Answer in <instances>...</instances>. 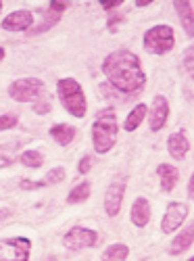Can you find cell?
I'll return each mask as SVG.
<instances>
[{"instance_id": "1", "label": "cell", "mask_w": 194, "mask_h": 261, "mask_svg": "<svg viewBox=\"0 0 194 261\" xmlns=\"http://www.w3.org/2000/svg\"><path fill=\"white\" fill-rule=\"evenodd\" d=\"M102 73L121 94H136L146 84V73L140 59L127 48H119L106 55L102 61Z\"/></svg>"}, {"instance_id": "2", "label": "cell", "mask_w": 194, "mask_h": 261, "mask_svg": "<svg viewBox=\"0 0 194 261\" xmlns=\"http://www.w3.org/2000/svg\"><path fill=\"white\" fill-rule=\"evenodd\" d=\"M119 134V121L113 107H106L96 113L92 123V146L98 155H106L115 146Z\"/></svg>"}, {"instance_id": "3", "label": "cell", "mask_w": 194, "mask_h": 261, "mask_svg": "<svg viewBox=\"0 0 194 261\" xmlns=\"http://www.w3.org/2000/svg\"><path fill=\"white\" fill-rule=\"evenodd\" d=\"M57 92L61 98V105L65 107V111L69 115L81 119L86 117V111H88V100H86V92L79 86L77 80L73 77H63L57 82Z\"/></svg>"}, {"instance_id": "4", "label": "cell", "mask_w": 194, "mask_h": 261, "mask_svg": "<svg viewBox=\"0 0 194 261\" xmlns=\"http://www.w3.org/2000/svg\"><path fill=\"white\" fill-rule=\"evenodd\" d=\"M142 44L148 53L153 55H167L176 44V34L171 25H155L150 28L144 38H142Z\"/></svg>"}, {"instance_id": "5", "label": "cell", "mask_w": 194, "mask_h": 261, "mask_svg": "<svg viewBox=\"0 0 194 261\" xmlns=\"http://www.w3.org/2000/svg\"><path fill=\"white\" fill-rule=\"evenodd\" d=\"M9 96L17 102H38L44 96V82L38 77H21L9 86Z\"/></svg>"}, {"instance_id": "6", "label": "cell", "mask_w": 194, "mask_h": 261, "mask_svg": "<svg viewBox=\"0 0 194 261\" xmlns=\"http://www.w3.org/2000/svg\"><path fill=\"white\" fill-rule=\"evenodd\" d=\"M32 241L25 236H13L0 241V261H30Z\"/></svg>"}, {"instance_id": "7", "label": "cell", "mask_w": 194, "mask_h": 261, "mask_svg": "<svg viewBox=\"0 0 194 261\" xmlns=\"http://www.w3.org/2000/svg\"><path fill=\"white\" fill-rule=\"evenodd\" d=\"M98 243V234L90 228H81L75 226L71 228L67 234L63 236V245L67 247L69 251H81V249H90Z\"/></svg>"}, {"instance_id": "8", "label": "cell", "mask_w": 194, "mask_h": 261, "mask_svg": "<svg viewBox=\"0 0 194 261\" xmlns=\"http://www.w3.org/2000/svg\"><path fill=\"white\" fill-rule=\"evenodd\" d=\"M188 217V205L180 203V201H171L165 209V215H163V222H161V230L163 234H174Z\"/></svg>"}, {"instance_id": "9", "label": "cell", "mask_w": 194, "mask_h": 261, "mask_svg": "<svg viewBox=\"0 0 194 261\" xmlns=\"http://www.w3.org/2000/svg\"><path fill=\"white\" fill-rule=\"evenodd\" d=\"M125 186H127V180L119 178V180H113L109 184V188H106V192H104V211L109 217L119 215L121 203H123V194H125Z\"/></svg>"}, {"instance_id": "10", "label": "cell", "mask_w": 194, "mask_h": 261, "mask_svg": "<svg viewBox=\"0 0 194 261\" xmlns=\"http://www.w3.org/2000/svg\"><path fill=\"white\" fill-rule=\"evenodd\" d=\"M34 13L32 11H25V9H21V11H13L11 15H7L3 19V30L7 32H30L34 28Z\"/></svg>"}, {"instance_id": "11", "label": "cell", "mask_w": 194, "mask_h": 261, "mask_svg": "<svg viewBox=\"0 0 194 261\" xmlns=\"http://www.w3.org/2000/svg\"><path fill=\"white\" fill-rule=\"evenodd\" d=\"M169 119V102L163 94H157L153 98V107H150V117H148V125L150 132H159V129L165 127Z\"/></svg>"}, {"instance_id": "12", "label": "cell", "mask_w": 194, "mask_h": 261, "mask_svg": "<svg viewBox=\"0 0 194 261\" xmlns=\"http://www.w3.org/2000/svg\"><path fill=\"white\" fill-rule=\"evenodd\" d=\"M167 150H169V155L174 159H178V161H182L190 153V140H188L184 129H180V132L171 134L167 138Z\"/></svg>"}, {"instance_id": "13", "label": "cell", "mask_w": 194, "mask_h": 261, "mask_svg": "<svg viewBox=\"0 0 194 261\" xmlns=\"http://www.w3.org/2000/svg\"><path fill=\"white\" fill-rule=\"evenodd\" d=\"M157 176H159V182H161V190L171 192L176 188L178 180H180V171H178V167L169 165V163H161V165H157Z\"/></svg>"}, {"instance_id": "14", "label": "cell", "mask_w": 194, "mask_h": 261, "mask_svg": "<svg viewBox=\"0 0 194 261\" xmlns=\"http://www.w3.org/2000/svg\"><path fill=\"white\" fill-rule=\"evenodd\" d=\"M129 217H132V224L136 228H144L150 222V203L144 197H138L132 205V211H129Z\"/></svg>"}, {"instance_id": "15", "label": "cell", "mask_w": 194, "mask_h": 261, "mask_svg": "<svg viewBox=\"0 0 194 261\" xmlns=\"http://www.w3.org/2000/svg\"><path fill=\"white\" fill-rule=\"evenodd\" d=\"M192 243H194V226L190 224L184 232H180L174 241H171V245H169V255H182V253H186L190 247H192Z\"/></svg>"}, {"instance_id": "16", "label": "cell", "mask_w": 194, "mask_h": 261, "mask_svg": "<svg viewBox=\"0 0 194 261\" xmlns=\"http://www.w3.org/2000/svg\"><path fill=\"white\" fill-rule=\"evenodd\" d=\"M174 9H176V13H178V17H180V23H182L186 36L192 38V36H194V25H192V3H190V0H176Z\"/></svg>"}, {"instance_id": "17", "label": "cell", "mask_w": 194, "mask_h": 261, "mask_svg": "<svg viewBox=\"0 0 194 261\" xmlns=\"http://www.w3.org/2000/svg\"><path fill=\"white\" fill-rule=\"evenodd\" d=\"M75 134H77V129L73 125H69V123H57V125L50 127V136L61 146H69L75 140Z\"/></svg>"}, {"instance_id": "18", "label": "cell", "mask_w": 194, "mask_h": 261, "mask_svg": "<svg viewBox=\"0 0 194 261\" xmlns=\"http://www.w3.org/2000/svg\"><path fill=\"white\" fill-rule=\"evenodd\" d=\"M40 17H42V23L40 25H34L27 34L30 36H36V34H42V32H48L50 28H54L59 21H61V13H57V11H52L50 7H46L44 11L40 13Z\"/></svg>"}, {"instance_id": "19", "label": "cell", "mask_w": 194, "mask_h": 261, "mask_svg": "<svg viewBox=\"0 0 194 261\" xmlns=\"http://www.w3.org/2000/svg\"><path fill=\"white\" fill-rule=\"evenodd\" d=\"M19 150H21V140H11L0 144V167H9L19 159Z\"/></svg>"}, {"instance_id": "20", "label": "cell", "mask_w": 194, "mask_h": 261, "mask_svg": "<svg viewBox=\"0 0 194 261\" xmlns=\"http://www.w3.org/2000/svg\"><path fill=\"white\" fill-rule=\"evenodd\" d=\"M146 113H148V107H146L144 102L136 105L132 111H129V115L125 117V121H123V129H125V132H134V129H138L140 123L144 121Z\"/></svg>"}, {"instance_id": "21", "label": "cell", "mask_w": 194, "mask_h": 261, "mask_svg": "<svg viewBox=\"0 0 194 261\" xmlns=\"http://www.w3.org/2000/svg\"><path fill=\"white\" fill-rule=\"evenodd\" d=\"M127 255H129V247L123 243H115L104 249L102 261H127Z\"/></svg>"}, {"instance_id": "22", "label": "cell", "mask_w": 194, "mask_h": 261, "mask_svg": "<svg viewBox=\"0 0 194 261\" xmlns=\"http://www.w3.org/2000/svg\"><path fill=\"white\" fill-rule=\"evenodd\" d=\"M90 192H92V186H90V182H88V180H86V182L77 184L75 188H71V192L67 194V203H69V205H75V203H84V201H88Z\"/></svg>"}, {"instance_id": "23", "label": "cell", "mask_w": 194, "mask_h": 261, "mask_svg": "<svg viewBox=\"0 0 194 261\" xmlns=\"http://www.w3.org/2000/svg\"><path fill=\"white\" fill-rule=\"evenodd\" d=\"M19 161H21V165H25L30 169H40L42 165H44V157H42V153L40 150H34V148L23 150V153L19 155Z\"/></svg>"}, {"instance_id": "24", "label": "cell", "mask_w": 194, "mask_h": 261, "mask_svg": "<svg viewBox=\"0 0 194 261\" xmlns=\"http://www.w3.org/2000/svg\"><path fill=\"white\" fill-rule=\"evenodd\" d=\"M65 167H52L48 173H46V178H44V182H46V186L48 184H59V182H63L65 180Z\"/></svg>"}, {"instance_id": "25", "label": "cell", "mask_w": 194, "mask_h": 261, "mask_svg": "<svg viewBox=\"0 0 194 261\" xmlns=\"http://www.w3.org/2000/svg\"><path fill=\"white\" fill-rule=\"evenodd\" d=\"M19 123V117L13 115V113H7V115H0V132H5V129H11Z\"/></svg>"}, {"instance_id": "26", "label": "cell", "mask_w": 194, "mask_h": 261, "mask_svg": "<svg viewBox=\"0 0 194 261\" xmlns=\"http://www.w3.org/2000/svg\"><path fill=\"white\" fill-rule=\"evenodd\" d=\"M46 186V182L42 180V182H34V180H27V178H23L19 182V188H23V190H38V188H44Z\"/></svg>"}, {"instance_id": "27", "label": "cell", "mask_w": 194, "mask_h": 261, "mask_svg": "<svg viewBox=\"0 0 194 261\" xmlns=\"http://www.w3.org/2000/svg\"><path fill=\"white\" fill-rule=\"evenodd\" d=\"M34 111H36L38 115H46V113L50 111V100H48V98H40V100L34 105Z\"/></svg>"}, {"instance_id": "28", "label": "cell", "mask_w": 194, "mask_h": 261, "mask_svg": "<svg viewBox=\"0 0 194 261\" xmlns=\"http://www.w3.org/2000/svg\"><path fill=\"white\" fill-rule=\"evenodd\" d=\"M90 165H92V157H90V155L81 157V161H79V165H77V173H79V176L88 173V171H90Z\"/></svg>"}, {"instance_id": "29", "label": "cell", "mask_w": 194, "mask_h": 261, "mask_svg": "<svg viewBox=\"0 0 194 261\" xmlns=\"http://www.w3.org/2000/svg\"><path fill=\"white\" fill-rule=\"evenodd\" d=\"M192 46H188V50H186V57H184V65H186V69H188V73L192 75Z\"/></svg>"}, {"instance_id": "30", "label": "cell", "mask_w": 194, "mask_h": 261, "mask_svg": "<svg viewBox=\"0 0 194 261\" xmlns=\"http://www.w3.org/2000/svg\"><path fill=\"white\" fill-rule=\"evenodd\" d=\"M188 197H190V199L194 197V178L188 180Z\"/></svg>"}, {"instance_id": "31", "label": "cell", "mask_w": 194, "mask_h": 261, "mask_svg": "<svg viewBox=\"0 0 194 261\" xmlns=\"http://www.w3.org/2000/svg\"><path fill=\"white\" fill-rule=\"evenodd\" d=\"M121 5V0H117V3H109V5H102V9L104 11H111V9H117Z\"/></svg>"}, {"instance_id": "32", "label": "cell", "mask_w": 194, "mask_h": 261, "mask_svg": "<svg viewBox=\"0 0 194 261\" xmlns=\"http://www.w3.org/2000/svg\"><path fill=\"white\" fill-rule=\"evenodd\" d=\"M5 55H7V53H5V48H3V46H0V61H3V59H5Z\"/></svg>"}, {"instance_id": "33", "label": "cell", "mask_w": 194, "mask_h": 261, "mask_svg": "<svg viewBox=\"0 0 194 261\" xmlns=\"http://www.w3.org/2000/svg\"><path fill=\"white\" fill-rule=\"evenodd\" d=\"M0 13H3V3H0Z\"/></svg>"}, {"instance_id": "34", "label": "cell", "mask_w": 194, "mask_h": 261, "mask_svg": "<svg viewBox=\"0 0 194 261\" xmlns=\"http://www.w3.org/2000/svg\"><path fill=\"white\" fill-rule=\"evenodd\" d=\"M48 261H54V259H48Z\"/></svg>"}]
</instances>
